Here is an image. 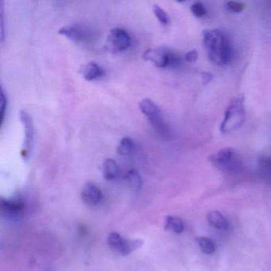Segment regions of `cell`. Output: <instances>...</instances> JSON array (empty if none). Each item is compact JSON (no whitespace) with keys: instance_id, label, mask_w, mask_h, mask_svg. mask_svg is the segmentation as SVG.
I'll use <instances>...</instances> for the list:
<instances>
[{"instance_id":"cell-1","label":"cell","mask_w":271,"mask_h":271,"mask_svg":"<svg viewBox=\"0 0 271 271\" xmlns=\"http://www.w3.org/2000/svg\"><path fill=\"white\" fill-rule=\"evenodd\" d=\"M203 43L208 50V58L211 63L224 66L231 62L233 48L226 31L221 29L203 31Z\"/></svg>"},{"instance_id":"cell-2","label":"cell","mask_w":271,"mask_h":271,"mask_svg":"<svg viewBox=\"0 0 271 271\" xmlns=\"http://www.w3.org/2000/svg\"><path fill=\"white\" fill-rule=\"evenodd\" d=\"M246 118L244 109V98L239 96L232 100L227 107L224 120L221 126L223 134H228L242 127Z\"/></svg>"},{"instance_id":"cell-3","label":"cell","mask_w":271,"mask_h":271,"mask_svg":"<svg viewBox=\"0 0 271 271\" xmlns=\"http://www.w3.org/2000/svg\"><path fill=\"white\" fill-rule=\"evenodd\" d=\"M140 109L156 131L161 137L168 139L170 137V129L165 122L162 113L157 105L149 98H145L140 102Z\"/></svg>"},{"instance_id":"cell-4","label":"cell","mask_w":271,"mask_h":271,"mask_svg":"<svg viewBox=\"0 0 271 271\" xmlns=\"http://www.w3.org/2000/svg\"><path fill=\"white\" fill-rule=\"evenodd\" d=\"M208 161L214 167L225 173H235L240 170L242 167L239 154L234 149L224 148L208 157Z\"/></svg>"},{"instance_id":"cell-5","label":"cell","mask_w":271,"mask_h":271,"mask_svg":"<svg viewBox=\"0 0 271 271\" xmlns=\"http://www.w3.org/2000/svg\"><path fill=\"white\" fill-rule=\"evenodd\" d=\"M131 38L127 31L123 28H113L109 33L105 48L109 52H120L128 49Z\"/></svg>"},{"instance_id":"cell-6","label":"cell","mask_w":271,"mask_h":271,"mask_svg":"<svg viewBox=\"0 0 271 271\" xmlns=\"http://www.w3.org/2000/svg\"><path fill=\"white\" fill-rule=\"evenodd\" d=\"M21 123L23 127L24 142L22 146V154L25 158H28L31 154V149L34 142V136H35V128L33 124V120L29 113L25 111H20L19 112Z\"/></svg>"},{"instance_id":"cell-7","label":"cell","mask_w":271,"mask_h":271,"mask_svg":"<svg viewBox=\"0 0 271 271\" xmlns=\"http://www.w3.org/2000/svg\"><path fill=\"white\" fill-rule=\"evenodd\" d=\"M173 52L165 47L151 48L143 52V59L153 62L158 68L170 67Z\"/></svg>"},{"instance_id":"cell-8","label":"cell","mask_w":271,"mask_h":271,"mask_svg":"<svg viewBox=\"0 0 271 271\" xmlns=\"http://www.w3.org/2000/svg\"><path fill=\"white\" fill-rule=\"evenodd\" d=\"M1 211L8 217L19 216L23 213L25 203L20 197H14L11 199L1 200Z\"/></svg>"},{"instance_id":"cell-9","label":"cell","mask_w":271,"mask_h":271,"mask_svg":"<svg viewBox=\"0 0 271 271\" xmlns=\"http://www.w3.org/2000/svg\"><path fill=\"white\" fill-rule=\"evenodd\" d=\"M103 194L97 184L88 182L85 184L82 192V199L89 206L97 205L101 201Z\"/></svg>"},{"instance_id":"cell-10","label":"cell","mask_w":271,"mask_h":271,"mask_svg":"<svg viewBox=\"0 0 271 271\" xmlns=\"http://www.w3.org/2000/svg\"><path fill=\"white\" fill-rule=\"evenodd\" d=\"M80 72L85 80L89 82L97 80L103 76L105 73L103 68L100 67L96 62H92L84 65L80 69Z\"/></svg>"},{"instance_id":"cell-11","label":"cell","mask_w":271,"mask_h":271,"mask_svg":"<svg viewBox=\"0 0 271 271\" xmlns=\"http://www.w3.org/2000/svg\"><path fill=\"white\" fill-rule=\"evenodd\" d=\"M58 34L75 42H83L86 38L85 31L76 25H65L58 31Z\"/></svg>"},{"instance_id":"cell-12","label":"cell","mask_w":271,"mask_h":271,"mask_svg":"<svg viewBox=\"0 0 271 271\" xmlns=\"http://www.w3.org/2000/svg\"><path fill=\"white\" fill-rule=\"evenodd\" d=\"M102 173L105 179L112 181L116 179L120 175V167L115 160L112 158H107L104 160L102 166Z\"/></svg>"},{"instance_id":"cell-13","label":"cell","mask_w":271,"mask_h":271,"mask_svg":"<svg viewBox=\"0 0 271 271\" xmlns=\"http://www.w3.org/2000/svg\"><path fill=\"white\" fill-rule=\"evenodd\" d=\"M208 223L217 229L227 231L230 225L228 220L218 211H211L207 215Z\"/></svg>"},{"instance_id":"cell-14","label":"cell","mask_w":271,"mask_h":271,"mask_svg":"<svg viewBox=\"0 0 271 271\" xmlns=\"http://www.w3.org/2000/svg\"><path fill=\"white\" fill-rule=\"evenodd\" d=\"M165 229L170 230L176 234L182 233L184 231V223L180 217L176 215H168L166 218Z\"/></svg>"},{"instance_id":"cell-15","label":"cell","mask_w":271,"mask_h":271,"mask_svg":"<svg viewBox=\"0 0 271 271\" xmlns=\"http://www.w3.org/2000/svg\"><path fill=\"white\" fill-rule=\"evenodd\" d=\"M125 180L128 184L129 188L133 191L137 192L141 189L143 185L141 176L136 170H130L125 176Z\"/></svg>"},{"instance_id":"cell-16","label":"cell","mask_w":271,"mask_h":271,"mask_svg":"<svg viewBox=\"0 0 271 271\" xmlns=\"http://www.w3.org/2000/svg\"><path fill=\"white\" fill-rule=\"evenodd\" d=\"M134 150V143L130 137L123 138L116 149L118 154L121 156L130 155Z\"/></svg>"},{"instance_id":"cell-17","label":"cell","mask_w":271,"mask_h":271,"mask_svg":"<svg viewBox=\"0 0 271 271\" xmlns=\"http://www.w3.org/2000/svg\"><path fill=\"white\" fill-rule=\"evenodd\" d=\"M143 245V241L142 239H125L120 254L123 256L130 255L133 251L141 248Z\"/></svg>"},{"instance_id":"cell-18","label":"cell","mask_w":271,"mask_h":271,"mask_svg":"<svg viewBox=\"0 0 271 271\" xmlns=\"http://www.w3.org/2000/svg\"><path fill=\"white\" fill-rule=\"evenodd\" d=\"M197 242L203 253L211 255L215 251V243L212 239L207 237L197 238Z\"/></svg>"},{"instance_id":"cell-19","label":"cell","mask_w":271,"mask_h":271,"mask_svg":"<svg viewBox=\"0 0 271 271\" xmlns=\"http://www.w3.org/2000/svg\"><path fill=\"white\" fill-rule=\"evenodd\" d=\"M124 240L125 239H123V237L117 232H112L107 236V244H109V246L113 251H117L118 253H120V251H121Z\"/></svg>"},{"instance_id":"cell-20","label":"cell","mask_w":271,"mask_h":271,"mask_svg":"<svg viewBox=\"0 0 271 271\" xmlns=\"http://www.w3.org/2000/svg\"><path fill=\"white\" fill-rule=\"evenodd\" d=\"M153 11H154L156 18L158 19V21L161 24L165 25L169 24V22H170V17H169L167 11H165L160 6L154 4V7H153Z\"/></svg>"},{"instance_id":"cell-21","label":"cell","mask_w":271,"mask_h":271,"mask_svg":"<svg viewBox=\"0 0 271 271\" xmlns=\"http://www.w3.org/2000/svg\"><path fill=\"white\" fill-rule=\"evenodd\" d=\"M191 11L197 18H203L207 15V10L203 3L196 2L191 6Z\"/></svg>"},{"instance_id":"cell-22","label":"cell","mask_w":271,"mask_h":271,"mask_svg":"<svg viewBox=\"0 0 271 271\" xmlns=\"http://www.w3.org/2000/svg\"><path fill=\"white\" fill-rule=\"evenodd\" d=\"M227 10L231 13H240L246 8V5L242 2L236 1H229L225 4Z\"/></svg>"},{"instance_id":"cell-23","label":"cell","mask_w":271,"mask_h":271,"mask_svg":"<svg viewBox=\"0 0 271 271\" xmlns=\"http://www.w3.org/2000/svg\"><path fill=\"white\" fill-rule=\"evenodd\" d=\"M0 109H1V123H4L5 119L6 109L8 105V97L6 96L4 89H1V100H0Z\"/></svg>"},{"instance_id":"cell-24","label":"cell","mask_w":271,"mask_h":271,"mask_svg":"<svg viewBox=\"0 0 271 271\" xmlns=\"http://www.w3.org/2000/svg\"><path fill=\"white\" fill-rule=\"evenodd\" d=\"M260 166L264 172H266L268 175H270L271 173V157H265L260 161Z\"/></svg>"},{"instance_id":"cell-25","label":"cell","mask_w":271,"mask_h":271,"mask_svg":"<svg viewBox=\"0 0 271 271\" xmlns=\"http://www.w3.org/2000/svg\"><path fill=\"white\" fill-rule=\"evenodd\" d=\"M198 58V52L197 50H191L185 55V60L190 63L195 62Z\"/></svg>"},{"instance_id":"cell-26","label":"cell","mask_w":271,"mask_h":271,"mask_svg":"<svg viewBox=\"0 0 271 271\" xmlns=\"http://www.w3.org/2000/svg\"><path fill=\"white\" fill-rule=\"evenodd\" d=\"M201 78H202V82L204 85L209 83L212 78H213V75L211 74L209 72H201Z\"/></svg>"}]
</instances>
